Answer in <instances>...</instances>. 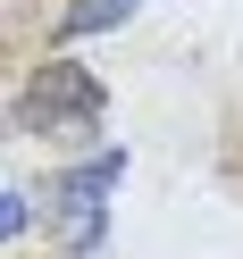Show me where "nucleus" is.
I'll return each instance as SVG.
<instances>
[{"mask_svg":"<svg viewBox=\"0 0 243 259\" xmlns=\"http://www.w3.org/2000/svg\"><path fill=\"white\" fill-rule=\"evenodd\" d=\"M17 125L25 134H92V125H101V84H92L84 67H67V59H51V67L25 75Z\"/></svg>","mask_w":243,"mask_h":259,"instance_id":"f257e3e1","label":"nucleus"},{"mask_svg":"<svg viewBox=\"0 0 243 259\" xmlns=\"http://www.w3.org/2000/svg\"><path fill=\"white\" fill-rule=\"evenodd\" d=\"M118 176H126V159H118V151H101L84 176H67V192H59V201H67V218H59V226H67L76 251H92V242H101V192L118 184Z\"/></svg>","mask_w":243,"mask_h":259,"instance_id":"f03ea898","label":"nucleus"},{"mask_svg":"<svg viewBox=\"0 0 243 259\" xmlns=\"http://www.w3.org/2000/svg\"><path fill=\"white\" fill-rule=\"evenodd\" d=\"M143 0H76L67 17H59V42H84V34H109V25H126Z\"/></svg>","mask_w":243,"mask_h":259,"instance_id":"7ed1b4c3","label":"nucleus"},{"mask_svg":"<svg viewBox=\"0 0 243 259\" xmlns=\"http://www.w3.org/2000/svg\"><path fill=\"white\" fill-rule=\"evenodd\" d=\"M25 218H34V209H25V192L9 184V192H0V234H25Z\"/></svg>","mask_w":243,"mask_h":259,"instance_id":"20e7f679","label":"nucleus"}]
</instances>
